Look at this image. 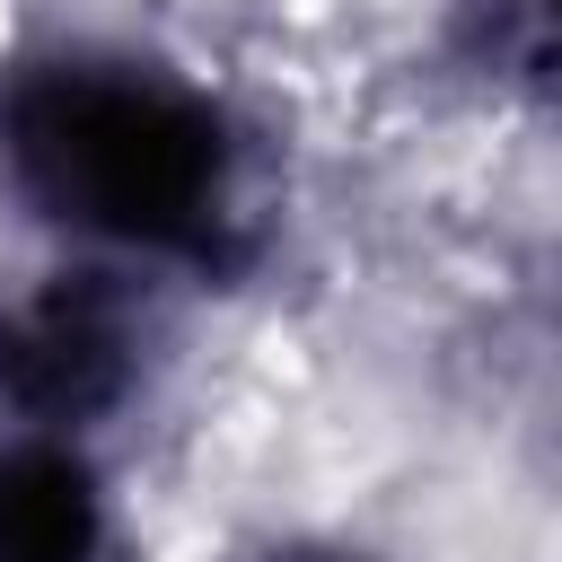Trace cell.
Listing matches in <instances>:
<instances>
[{
    "label": "cell",
    "instance_id": "3957f363",
    "mask_svg": "<svg viewBox=\"0 0 562 562\" xmlns=\"http://www.w3.org/2000/svg\"><path fill=\"white\" fill-rule=\"evenodd\" d=\"M114 518L79 439L0 422V562H105Z\"/></svg>",
    "mask_w": 562,
    "mask_h": 562
},
{
    "label": "cell",
    "instance_id": "5b68a950",
    "mask_svg": "<svg viewBox=\"0 0 562 562\" xmlns=\"http://www.w3.org/2000/svg\"><path fill=\"white\" fill-rule=\"evenodd\" d=\"M501 9H518V18H536V26H553V35H562V0H501Z\"/></svg>",
    "mask_w": 562,
    "mask_h": 562
},
{
    "label": "cell",
    "instance_id": "7a4b0ae2",
    "mask_svg": "<svg viewBox=\"0 0 562 562\" xmlns=\"http://www.w3.org/2000/svg\"><path fill=\"white\" fill-rule=\"evenodd\" d=\"M132 281L140 272H123V263L61 255L53 272H35L26 290L0 299V422L9 430L88 448V430L140 395L149 316H140Z\"/></svg>",
    "mask_w": 562,
    "mask_h": 562
},
{
    "label": "cell",
    "instance_id": "277c9868",
    "mask_svg": "<svg viewBox=\"0 0 562 562\" xmlns=\"http://www.w3.org/2000/svg\"><path fill=\"white\" fill-rule=\"evenodd\" d=\"M263 562H360V553H334V544H290V553H263Z\"/></svg>",
    "mask_w": 562,
    "mask_h": 562
},
{
    "label": "cell",
    "instance_id": "6da1fadb",
    "mask_svg": "<svg viewBox=\"0 0 562 562\" xmlns=\"http://www.w3.org/2000/svg\"><path fill=\"white\" fill-rule=\"evenodd\" d=\"M0 184L88 263H220L246 220V140L184 70L44 53L0 79Z\"/></svg>",
    "mask_w": 562,
    "mask_h": 562
}]
</instances>
